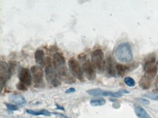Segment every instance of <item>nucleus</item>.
<instances>
[{
    "label": "nucleus",
    "instance_id": "nucleus-1",
    "mask_svg": "<svg viewBox=\"0 0 158 118\" xmlns=\"http://www.w3.org/2000/svg\"><path fill=\"white\" fill-rule=\"evenodd\" d=\"M53 63L58 73L60 81L66 83H73L76 81L75 76L70 73L66 64V60L64 57L60 53H56L53 55Z\"/></svg>",
    "mask_w": 158,
    "mask_h": 118
},
{
    "label": "nucleus",
    "instance_id": "nucleus-2",
    "mask_svg": "<svg viewBox=\"0 0 158 118\" xmlns=\"http://www.w3.org/2000/svg\"><path fill=\"white\" fill-rule=\"evenodd\" d=\"M44 65L45 66V78H46L48 84L53 87L58 86L61 84V81L59 79L58 73H57L56 68L53 65V63L51 62V59L50 57H47L45 59Z\"/></svg>",
    "mask_w": 158,
    "mask_h": 118
},
{
    "label": "nucleus",
    "instance_id": "nucleus-3",
    "mask_svg": "<svg viewBox=\"0 0 158 118\" xmlns=\"http://www.w3.org/2000/svg\"><path fill=\"white\" fill-rule=\"evenodd\" d=\"M115 55L120 62H130L133 60V52L130 45L127 42L119 43L115 48Z\"/></svg>",
    "mask_w": 158,
    "mask_h": 118
},
{
    "label": "nucleus",
    "instance_id": "nucleus-4",
    "mask_svg": "<svg viewBox=\"0 0 158 118\" xmlns=\"http://www.w3.org/2000/svg\"><path fill=\"white\" fill-rule=\"evenodd\" d=\"M79 61L82 62V68H83L84 75L89 81H93L96 78V69L92 62H90L85 54H80L78 57Z\"/></svg>",
    "mask_w": 158,
    "mask_h": 118
},
{
    "label": "nucleus",
    "instance_id": "nucleus-5",
    "mask_svg": "<svg viewBox=\"0 0 158 118\" xmlns=\"http://www.w3.org/2000/svg\"><path fill=\"white\" fill-rule=\"evenodd\" d=\"M104 52L101 49H98L94 50L92 52L91 57H92V63L94 66L95 69L99 73L104 72V68L106 67L105 62L104 60Z\"/></svg>",
    "mask_w": 158,
    "mask_h": 118
},
{
    "label": "nucleus",
    "instance_id": "nucleus-6",
    "mask_svg": "<svg viewBox=\"0 0 158 118\" xmlns=\"http://www.w3.org/2000/svg\"><path fill=\"white\" fill-rule=\"evenodd\" d=\"M68 65L72 75L80 81H84V80H85L84 73L83 68H82L79 62L77 60H75V59L71 58L68 60Z\"/></svg>",
    "mask_w": 158,
    "mask_h": 118
},
{
    "label": "nucleus",
    "instance_id": "nucleus-7",
    "mask_svg": "<svg viewBox=\"0 0 158 118\" xmlns=\"http://www.w3.org/2000/svg\"><path fill=\"white\" fill-rule=\"evenodd\" d=\"M32 80L36 87H40L43 84L44 72L41 67L34 65L31 68Z\"/></svg>",
    "mask_w": 158,
    "mask_h": 118
},
{
    "label": "nucleus",
    "instance_id": "nucleus-8",
    "mask_svg": "<svg viewBox=\"0 0 158 118\" xmlns=\"http://www.w3.org/2000/svg\"><path fill=\"white\" fill-rule=\"evenodd\" d=\"M0 80H1V90L3 89V85H5L7 80L10 78V67H9L6 62L4 61L0 62Z\"/></svg>",
    "mask_w": 158,
    "mask_h": 118
},
{
    "label": "nucleus",
    "instance_id": "nucleus-9",
    "mask_svg": "<svg viewBox=\"0 0 158 118\" xmlns=\"http://www.w3.org/2000/svg\"><path fill=\"white\" fill-rule=\"evenodd\" d=\"M31 73H30L29 70L27 69V68H20L18 74V78L20 83H24L26 86L31 85L32 82V76L31 75Z\"/></svg>",
    "mask_w": 158,
    "mask_h": 118
},
{
    "label": "nucleus",
    "instance_id": "nucleus-10",
    "mask_svg": "<svg viewBox=\"0 0 158 118\" xmlns=\"http://www.w3.org/2000/svg\"><path fill=\"white\" fill-rule=\"evenodd\" d=\"M9 99L10 102H12L13 104H16L18 106H25L27 103L25 98L22 95L18 94H12L9 97Z\"/></svg>",
    "mask_w": 158,
    "mask_h": 118
},
{
    "label": "nucleus",
    "instance_id": "nucleus-11",
    "mask_svg": "<svg viewBox=\"0 0 158 118\" xmlns=\"http://www.w3.org/2000/svg\"><path fill=\"white\" fill-rule=\"evenodd\" d=\"M106 69L108 75L110 76H115L116 73V65L115 64V61L111 56V54H108L107 62H106Z\"/></svg>",
    "mask_w": 158,
    "mask_h": 118
},
{
    "label": "nucleus",
    "instance_id": "nucleus-12",
    "mask_svg": "<svg viewBox=\"0 0 158 118\" xmlns=\"http://www.w3.org/2000/svg\"><path fill=\"white\" fill-rule=\"evenodd\" d=\"M34 56H35V60L37 64L40 66L45 64V52L42 49H37L34 54Z\"/></svg>",
    "mask_w": 158,
    "mask_h": 118
},
{
    "label": "nucleus",
    "instance_id": "nucleus-13",
    "mask_svg": "<svg viewBox=\"0 0 158 118\" xmlns=\"http://www.w3.org/2000/svg\"><path fill=\"white\" fill-rule=\"evenodd\" d=\"M134 110L135 113H136V116L138 118H151V117L149 115V114L147 113V112L144 108H142L141 106H135Z\"/></svg>",
    "mask_w": 158,
    "mask_h": 118
},
{
    "label": "nucleus",
    "instance_id": "nucleus-14",
    "mask_svg": "<svg viewBox=\"0 0 158 118\" xmlns=\"http://www.w3.org/2000/svg\"><path fill=\"white\" fill-rule=\"evenodd\" d=\"M151 81L152 80L147 78L145 76H144V77L141 79V81L139 82V85L143 89H148L151 86Z\"/></svg>",
    "mask_w": 158,
    "mask_h": 118
},
{
    "label": "nucleus",
    "instance_id": "nucleus-15",
    "mask_svg": "<svg viewBox=\"0 0 158 118\" xmlns=\"http://www.w3.org/2000/svg\"><path fill=\"white\" fill-rule=\"evenodd\" d=\"M26 112L28 114H30V115H35V116L45 115V116H48L49 117V116L51 115L50 112H49L48 111H47V110H45V109H42V110H41V111H39V112L33 111V110H31V109H26Z\"/></svg>",
    "mask_w": 158,
    "mask_h": 118
},
{
    "label": "nucleus",
    "instance_id": "nucleus-16",
    "mask_svg": "<svg viewBox=\"0 0 158 118\" xmlns=\"http://www.w3.org/2000/svg\"><path fill=\"white\" fill-rule=\"evenodd\" d=\"M106 104V101L104 99L99 97V98L93 99L90 100V104L93 106H103Z\"/></svg>",
    "mask_w": 158,
    "mask_h": 118
},
{
    "label": "nucleus",
    "instance_id": "nucleus-17",
    "mask_svg": "<svg viewBox=\"0 0 158 118\" xmlns=\"http://www.w3.org/2000/svg\"><path fill=\"white\" fill-rule=\"evenodd\" d=\"M127 70V67L123 65V64H116V72L119 76H123L126 73Z\"/></svg>",
    "mask_w": 158,
    "mask_h": 118
},
{
    "label": "nucleus",
    "instance_id": "nucleus-18",
    "mask_svg": "<svg viewBox=\"0 0 158 118\" xmlns=\"http://www.w3.org/2000/svg\"><path fill=\"white\" fill-rule=\"evenodd\" d=\"M88 94L91 95V96H102L104 91H102L100 88H95V89H90L87 91Z\"/></svg>",
    "mask_w": 158,
    "mask_h": 118
},
{
    "label": "nucleus",
    "instance_id": "nucleus-19",
    "mask_svg": "<svg viewBox=\"0 0 158 118\" xmlns=\"http://www.w3.org/2000/svg\"><path fill=\"white\" fill-rule=\"evenodd\" d=\"M124 82L125 84L129 87H133L135 85H136V82H135L134 80H133V78H132L131 77L125 78Z\"/></svg>",
    "mask_w": 158,
    "mask_h": 118
},
{
    "label": "nucleus",
    "instance_id": "nucleus-20",
    "mask_svg": "<svg viewBox=\"0 0 158 118\" xmlns=\"http://www.w3.org/2000/svg\"><path fill=\"white\" fill-rule=\"evenodd\" d=\"M145 96L147 97V98L151 99L152 100H155V101H158V95L155 94H145Z\"/></svg>",
    "mask_w": 158,
    "mask_h": 118
},
{
    "label": "nucleus",
    "instance_id": "nucleus-21",
    "mask_svg": "<svg viewBox=\"0 0 158 118\" xmlns=\"http://www.w3.org/2000/svg\"><path fill=\"white\" fill-rule=\"evenodd\" d=\"M6 104L7 109L10 110V111H16V110H18V108L17 107L16 105H14V104Z\"/></svg>",
    "mask_w": 158,
    "mask_h": 118
},
{
    "label": "nucleus",
    "instance_id": "nucleus-22",
    "mask_svg": "<svg viewBox=\"0 0 158 118\" xmlns=\"http://www.w3.org/2000/svg\"><path fill=\"white\" fill-rule=\"evenodd\" d=\"M17 88H18L19 90H22V91H26L27 90V86L26 85H24V83H19L18 85H17Z\"/></svg>",
    "mask_w": 158,
    "mask_h": 118
},
{
    "label": "nucleus",
    "instance_id": "nucleus-23",
    "mask_svg": "<svg viewBox=\"0 0 158 118\" xmlns=\"http://www.w3.org/2000/svg\"><path fill=\"white\" fill-rule=\"evenodd\" d=\"M136 101H138L140 103L144 104H149V102L148 100L144 99H136Z\"/></svg>",
    "mask_w": 158,
    "mask_h": 118
},
{
    "label": "nucleus",
    "instance_id": "nucleus-24",
    "mask_svg": "<svg viewBox=\"0 0 158 118\" xmlns=\"http://www.w3.org/2000/svg\"><path fill=\"white\" fill-rule=\"evenodd\" d=\"M75 88H70L67 89V90L65 91V93L66 94H69V93H73V92H75Z\"/></svg>",
    "mask_w": 158,
    "mask_h": 118
},
{
    "label": "nucleus",
    "instance_id": "nucleus-25",
    "mask_svg": "<svg viewBox=\"0 0 158 118\" xmlns=\"http://www.w3.org/2000/svg\"><path fill=\"white\" fill-rule=\"evenodd\" d=\"M155 85H156V89H157V90L158 91V76L157 77V78H156Z\"/></svg>",
    "mask_w": 158,
    "mask_h": 118
},
{
    "label": "nucleus",
    "instance_id": "nucleus-26",
    "mask_svg": "<svg viewBox=\"0 0 158 118\" xmlns=\"http://www.w3.org/2000/svg\"><path fill=\"white\" fill-rule=\"evenodd\" d=\"M57 106H58V109H62V110H64V108L61 107V106H59L58 105H57Z\"/></svg>",
    "mask_w": 158,
    "mask_h": 118
},
{
    "label": "nucleus",
    "instance_id": "nucleus-27",
    "mask_svg": "<svg viewBox=\"0 0 158 118\" xmlns=\"http://www.w3.org/2000/svg\"><path fill=\"white\" fill-rule=\"evenodd\" d=\"M156 64H157V66H158V60L157 61V62H156Z\"/></svg>",
    "mask_w": 158,
    "mask_h": 118
}]
</instances>
